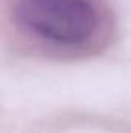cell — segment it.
<instances>
[{
	"mask_svg": "<svg viewBox=\"0 0 131 133\" xmlns=\"http://www.w3.org/2000/svg\"><path fill=\"white\" fill-rule=\"evenodd\" d=\"M12 40L54 61H80L105 51L117 31L108 0H3Z\"/></svg>",
	"mask_w": 131,
	"mask_h": 133,
	"instance_id": "obj_1",
	"label": "cell"
}]
</instances>
